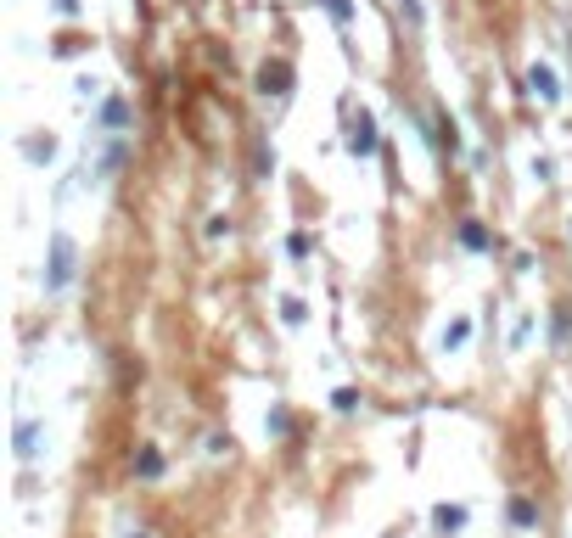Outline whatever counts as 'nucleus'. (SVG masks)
<instances>
[{
	"label": "nucleus",
	"instance_id": "obj_11",
	"mask_svg": "<svg viewBox=\"0 0 572 538\" xmlns=\"http://www.w3.org/2000/svg\"><path fill=\"white\" fill-rule=\"evenodd\" d=\"M326 12L337 17V23H348V17H354V6H348V0H326Z\"/></svg>",
	"mask_w": 572,
	"mask_h": 538
},
{
	"label": "nucleus",
	"instance_id": "obj_14",
	"mask_svg": "<svg viewBox=\"0 0 572 538\" xmlns=\"http://www.w3.org/2000/svg\"><path fill=\"white\" fill-rule=\"evenodd\" d=\"M57 6H62V12H68V17H73V12H79V0H57Z\"/></svg>",
	"mask_w": 572,
	"mask_h": 538
},
{
	"label": "nucleus",
	"instance_id": "obj_3",
	"mask_svg": "<svg viewBox=\"0 0 572 538\" xmlns=\"http://www.w3.org/2000/svg\"><path fill=\"white\" fill-rule=\"evenodd\" d=\"M17 460H23V466H29L34 454H40V421H17Z\"/></svg>",
	"mask_w": 572,
	"mask_h": 538
},
{
	"label": "nucleus",
	"instance_id": "obj_7",
	"mask_svg": "<svg viewBox=\"0 0 572 538\" xmlns=\"http://www.w3.org/2000/svg\"><path fill=\"white\" fill-rule=\"evenodd\" d=\"M472 337V326H466V320H455V326L444 331V348H460V342Z\"/></svg>",
	"mask_w": 572,
	"mask_h": 538
},
{
	"label": "nucleus",
	"instance_id": "obj_13",
	"mask_svg": "<svg viewBox=\"0 0 572 538\" xmlns=\"http://www.w3.org/2000/svg\"><path fill=\"white\" fill-rule=\"evenodd\" d=\"M399 12L410 17V23H421V6H415V0H399Z\"/></svg>",
	"mask_w": 572,
	"mask_h": 538
},
{
	"label": "nucleus",
	"instance_id": "obj_12",
	"mask_svg": "<svg viewBox=\"0 0 572 538\" xmlns=\"http://www.w3.org/2000/svg\"><path fill=\"white\" fill-rule=\"evenodd\" d=\"M270 432H275V438H286V432H292V421H286V410H275V415H270Z\"/></svg>",
	"mask_w": 572,
	"mask_h": 538
},
{
	"label": "nucleus",
	"instance_id": "obj_8",
	"mask_svg": "<svg viewBox=\"0 0 572 538\" xmlns=\"http://www.w3.org/2000/svg\"><path fill=\"white\" fill-rule=\"evenodd\" d=\"M101 118H107V124H124V118H129V107H124V101H107V107H101Z\"/></svg>",
	"mask_w": 572,
	"mask_h": 538
},
{
	"label": "nucleus",
	"instance_id": "obj_4",
	"mask_svg": "<svg viewBox=\"0 0 572 538\" xmlns=\"http://www.w3.org/2000/svg\"><path fill=\"white\" fill-rule=\"evenodd\" d=\"M528 85H533V96H539V101H556L561 96V85H556V73H550V68H533Z\"/></svg>",
	"mask_w": 572,
	"mask_h": 538
},
{
	"label": "nucleus",
	"instance_id": "obj_9",
	"mask_svg": "<svg viewBox=\"0 0 572 538\" xmlns=\"http://www.w3.org/2000/svg\"><path fill=\"white\" fill-rule=\"evenodd\" d=\"M438 527H466V510H449V505H438Z\"/></svg>",
	"mask_w": 572,
	"mask_h": 538
},
{
	"label": "nucleus",
	"instance_id": "obj_15",
	"mask_svg": "<svg viewBox=\"0 0 572 538\" xmlns=\"http://www.w3.org/2000/svg\"><path fill=\"white\" fill-rule=\"evenodd\" d=\"M129 538H152V533H129Z\"/></svg>",
	"mask_w": 572,
	"mask_h": 538
},
{
	"label": "nucleus",
	"instance_id": "obj_10",
	"mask_svg": "<svg viewBox=\"0 0 572 538\" xmlns=\"http://www.w3.org/2000/svg\"><path fill=\"white\" fill-rule=\"evenodd\" d=\"M460 241H466V247H488V236H483V225H466V230H460Z\"/></svg>",
	"mask_w": 572,
	"mask_h": 538
},
{
	"label": "nucleus",
	"instance_id": "obj_2",
	"mask_svg": "<svg viewBox=\"0 0 572 538\" xmlns=\"http://www.w3.org/2000/svg\"><path fill=\"white\" fill-rule=\"evenodd\" d=\"M348 152H354V157H371L376 152V118L371 113L354 118V129H348Z\"/></svg>",
	"mask_w": 572,
	"mask_h": 538
},
{
	"label": "nucleus",
	"instance_id": "obj_1",
	"mask_svg": "<svg viewBox=\"0 0 572 538\" xmlns=\"http://www.w3.org/2000/svg\"><path fill=\"white\" fill-rule=\"evenodd\" d=\"M73 264H79V253H73V241L57 230V236H51V264H45V292H68Z\"/></svg>",
	"mask_w": 572,
	"mask_h": 538
},
{
	"label": "nucleus",
	"instance_id": "obj_6",
	"mask_svg": "<svg viewBox=\"0 0 572 538\" xmlns=\"http://www.w3.org/2000/svg\"><path fill=\"white\" fill-rule=\"evenodd\" d=\"M135 471H141V477H158V471H163V454H158V449H141V460H135Z\"/></svg>",
	"mask_w": 572,
	"mask_h": 538
},
{
	"label": "nucleus",
	"instance_id": "obj_5",
	"mask_svg": "<svg viewBox=\"0 0 572 538\" xmlns=\"http://www.w3.org/2000/svg\"><path fill=\"white\" fill-rule=\"evenodd\" d=\"M511 522L516 527H539V505H533V499H511Z\"/></svg>",
	"mask_w": 572,
	"mask_h": 538
}]
</instances>
